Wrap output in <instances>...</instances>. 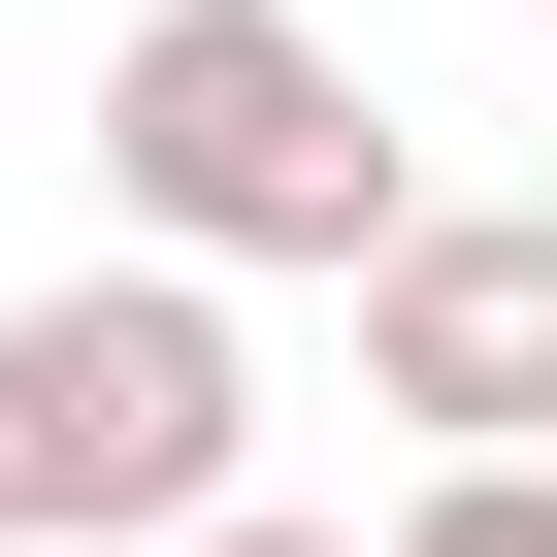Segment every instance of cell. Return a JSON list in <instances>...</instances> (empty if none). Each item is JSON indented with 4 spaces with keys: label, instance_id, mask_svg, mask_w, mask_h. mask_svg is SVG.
Segmentation results:
<instances>
[{
    "label": "cell",
    "instance_id": "obj_5",
    "mask_svg": "<svg viewBox=\"0 0 557 557\" xmlns=\"http://www.w3.org/2000/svg\"><path fill=\"white\" fill-rule=\"evenodd\" d=\"M164 557H361V524H262V492H230V524H164Z\"/></svg>",
    "mask_w": 557,
    "mask_h": 557
},
{
    "label": "cell",
    "instance_id": "obj_3",
    "mask_svg": "<svg viewBox=\"0 0 557 557\" xmlns=\"http://www.w3.org/2000/svg\"><path fill=\"white\" fill-rule=\"evenodd\" d=\"M361 394L426 459H557V197H426L361 262Z\"/></svg>",
    "mask_w": 557,
    "mask_h": 557
},
{
    "label": "cell",
    "instance_id": "obj_1",
    "mask_svg": "<svg viewBox=\"0 0 557 557\" xmlns=\"http://www.w3.org/2000/svg\"><path fill=\"white\" fill-rule=\"evenodd\" d=\"M99 197H132L164 262H329V296L426 230V197H394L361 34H296V0H164V34L99 66Z\"/></svg>",
    "mask_w": 557,
    "mask_h": 557
},
{
    "label": "cell",
    "instance_id": "obj_2",
    "mask_svg": "<svg viewBox=\"0 0 557 557\" xmlns=\"http://www.w3.org/2000/svg\"><path fill=\"white\" fill-rule=\"evenodd\" d=\"M230 459H262L230 262H66V296H0V557H164V524H230Z\"/></svg>",
    "mask_w": 557,
    "mask_h": 557
},
{
    "label": "cell",
    "instance_id": "obj_4",
    "mask_svg": "<svg viewBox=\"0 0 557 557\" xmlns=\"http://www.w3.org/2000/svg\"><path fill=\"white\" fill-rule=\"evenodd\" d=\"M394 557H557V459H426V524Z\"/></svg>",
    "mask_w": 557,
    "mask_h": 557
}]
</instances>
